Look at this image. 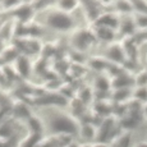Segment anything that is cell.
<instances>
[{
  "mask_svg": "<svg viewBox=\"0 0 147 147\" xmlns=\"http://www.w3.org/2000/svg\"><path fill=\"white\" fill-rule=\"evenodd\" d=\"M46 24L56 31H68L74 27V19L64 10H54L50 12L46 17Z\"/></svg>",
  "mask_w": 147,
  "mask_h": 147,
  "instance_id": "6da1fadb",
  "label": "cell"
},
{
  "mask_svg": "<svg viewBox=\"0 0 147 147\" xmlns=\"http://www.w3.org/2000/svg\"><path fill=\"white\" fill-rule=\"evenodd\" d=\"M73 45H74L77 49L84 50L87 47H90V45L94 42L95 36L91 32H87V31H80L73 36Z\"/></svg>",
  "mask_w": 147,
  "mask_h": 147,
  "instance_id": "7a4b0ae2",
  "label": "cell"
},
{
  "mask_svg": "<svg viewBox=\"0 0 147 147\" xmlns=\"http://www.w3.org/2000/svg\"><path fill=\"white\" fill-rule=\"evenodd\" d=\"M96 26H102V27H109V28H113L115 30L120 23V19L118 18L115 14L113 13H109V14H102L101 17H98L97 21L95 22Z\"/></svg>",
  "mask_w": 147,
  "mask_h": 147,
  "instance_id": "3957f363",
  "label": "cell"
},
{
  "mask_svg": "<svg viewBox=\"0 0 147 147\" xmlns=\"http://www.w3.org/2000/svg\"><path fill=\"white\" fill-rule=\"evenodd\" d=\"M13 13H14V16H17L18 19H21L23 22H26V21L28 22L33 17L35 10H33V8L30 4H21L18 7H16Z\"/></svg>",
  "mask_w": 147,
  "mask_h": 147,
  "instance_id": "277c9868",
  "label": "cell"
},
{
  "mask_svg": "<svg viewBox=\"0 0 147 147\" xmlns=\"http://www.w3.org/2000/svg\"><path fill=\"white\" fill-rule=\"evenodd\" d=\"M56 3H58L59 9L64 12H73L80 5V0H58Z\"/></svg>",
  "mask_w": 147,
  "mask_h": 147,
  "instance_id": "5b68a950",
  "label": "cell"
},
{
  "mask_svg": "<svg viewBox=\"0 0 147 147\" xmlns=\"http://www.w3.org/2000/svg\"><path fill=\"white\" fill-rule=\"evenodd\" d=\"M115 8L118 12L121 13H131L134 9L132 0H117L115 1Z\"/></svg>",
  "mask_w": 147,
  "mask_h": 147,
  "instance_id": "8992f818",
  "label": "cell"
},
{
  "mask_svg": "<svg viewBox=\"0 0 147 147\" xmlns=\"http://www.w3.org/2000/svg\"><path fill=\"white\" fill-rule=\"evenodd\" d=\"M97 36L102 40H111L114 37V30L109 27H102V26H98L97 27Z\"/></svg>",
  "mask_w": 147,
  "mask_h": 147,
  "instance_id": "52a82bcc",
  "label": "cell"
},
{
  "mask_svg": "<svg viewBox=\"0 0 147 147\" xmlns=\"http://www.w3.org/2000/svg\"><path fill=\"white\" fill-rule=\"evenodd\" d=\"M107 55L111 59H114V60H119V59H123L124 53H123V49L119 47V45H113L110 47V50L107 51Z\"/></svg>",
  "mask_w": 147,
  "mask_h": 147,
  "instance_id": "ba28073f",
  "label": "cell"
},
{
  "mask_svg": "<svg viewBox=\"0 0 147 147\" xmlns=\"http://www.w3.org/2000/svg\"><path fill=\"white\" fill-rule=\"evenodd\" d=\"M136 27V21L133 18H124L121 21V31L124 33H132Z\"/></svg>",
  "mask_w": 147,
  "mask_h": 147,
  "instance_id": "9c48e42d",
  "label": "cell"
},
{
  "mask_svg": "<svg viewBox=\"0 0 147 147\" xmlns=\"http://www.w3.org/2000/svg\"><path fill=\"white\" fill-rule=\"evenodd\" d=\"M1 1L4 8H16L18 5H21V3L23 0H1Z\"/></svg>",
  "mask_w": 147,
  "mask_h": 147,
  "instance_id": "30bf717a",
  "label": "cell"
},
{
  "mask_svg": "<svg viewBox=\"0 0 147 147\" xmlns=\"http://www.w3.org/2000/svg\"><path fill=\"white\" fill-rule=\"evenodd\" d=\"M101 3H104V4H109V3H111L113 0H100Z\"/></svg>",
  "mask_w": 147,
  "mask_h": 147,
  "instance_id": "8fae6325",
  "label": "cell"
}]
</instances>
